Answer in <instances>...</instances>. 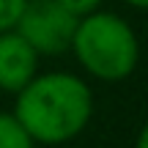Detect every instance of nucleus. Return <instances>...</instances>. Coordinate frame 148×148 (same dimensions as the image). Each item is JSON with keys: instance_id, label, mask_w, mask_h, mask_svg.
Masks as SVG:
<instances>
[{"instance_id": "6", "label": "nucleus", "mask_w": 148, "mask_h": 148, "mask_svg": "<svg viewBox=\"0 0 148 148\" xmlns=\"http://www.w3.org/2000/svg\"><path fill=\"white\" fill-rule=\"evenodd\" d=\"M25 3H27V0H0V33H3V30H14V27H16Z\"/></svg>"}, {"instance_id": "2", "label": "nucleus", "mask_w": 148, "mask_h": 148, "mask_svg": "<svg viewBox=\"0 0 148 148\" xmlns=\"http://www.w3.org/2000/svg\"><path fill=\"white\" fill-rule=\"evenodd\" d=\"M69 49L90 77L104 82L126 79L140 58V44L132 25L123 16L101 8L77 19Z\"/></svg>"}, {"instance_id": "7", "label": "nucleus", "mask_w": 148, "mask_h": 148, "mask_svg": "<svg viewBox=\"0 0 148 148\" xmlns=\"http://www.w3.org/2000/svg\"><path fill=\"white\" fill-rule=\"evenodd\" d=\"M58 3L66 5L74 16H85V14H90V11H96L104 0H58Z\"/></svg>"}, {"instance_id": "8", "label": "nucleus", "mask_w": 148, "mask_h": 148, "mask_svg": "<svg viewBox=\"0 0 148 148\" xmlns=\"http://www.w3.org/2000/svg\"><path fill=\"white\" fill-rule=\"evenodd\" d=\"M126 5H132V8H145L148 5V0H123Z\"/></svg>"}, {"instance_id": "4", "label": "nucleus", "mask_w": 148, "mask_h": 148, "mask_svg": "<svg viewBox=\"0 0 148 148\" xmlns=\"http://www.w3.org/2000/svg\"><path fill=\"white\" fill-rule=\"evenodd\" d=\"M41 55L25 41L16 30L0 33V90L16 93L38 74Z\"/></svg>"}, {"instance_id": "1", "label": "nucleus", "mask_w": 148, "mask_h": 148, "mask_svg": "<svg viewBox=\"0 0 148 148\" xmlns=\"http://www.w3.org/2000/svg\"><path fill=\"white\" fill-rule=\"evenodd\" d=\"M14 96V115L36 145H60L79 137L93 115L88 82L69 71L36 74Z\"/></svg>"}, {"instance_id": "5", "label": "nucleus", "mask_w": 148, "mask_h": 148, "mask_svg": "<svg viewBox=\"0 0 148 148\" xmlns=\"http://www.w3.org/2000/svg\"><path fill=\"white\" fill-rule=\"evenodd\" d=\"M0 148H36L14 112H0Z\"/></svg>"}, {"instance_id": "3", "label": "nucleus", "mask_w": 148, "mask_h": 148, "mask_svg": "<svg viewBox=\"0 0 148 148\" xmlns=\"http://www.w3.org/2000/svg\"><path fill=\"white\" fill-rule=\"evenodd\" d=\"M77 19L58 0H27L14 30L38 55H60L71 47Z\"/></svg>"}]
</instances>
